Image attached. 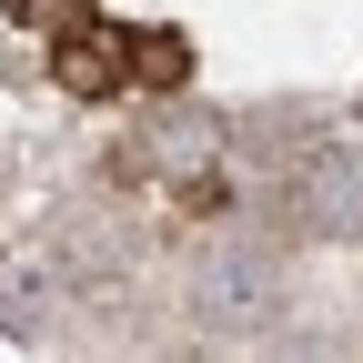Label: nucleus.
<instances>
[{"label": "nucleus", "mask_w": 363, "mask_h": 363, "mask_svg": "<svg viewBox=\"0 0 363 363\" xmlns=\"http://www.w3.org/2000/svg\"><path fill=\"white\" fill-rule=\"evenodd\" d=\"M51 81L71 91V101H111V91L131 81V61H121V30H111V21H71V30L51 40Z\"/></svg>", "instance_id": "1"}, {"label": "nucleus", "mask_w": 363, "mask_h": 363, "mask_svg": "<svg viewBox=\"0 0 363 363\" xmlns=\"http://www.w3.org/2000/svg\"><path fill=\"white\" fill-rule=\"evenodd\" d=\"M121 61H131L142 91H182V81H192V40H182V30H121Z\"/></svg>", "instance_id": "2"}]
</instances>
